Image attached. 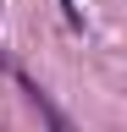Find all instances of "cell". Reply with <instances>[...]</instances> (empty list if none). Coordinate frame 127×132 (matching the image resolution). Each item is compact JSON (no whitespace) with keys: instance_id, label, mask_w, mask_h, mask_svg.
Returning a JSON list of instances; mask_svg holds the SVG:
<instances>
[{"instance_id":"cell-1","label":"cell","mask_w":127,"mask_h":132,"mask_svg":"<svg viewBox=\"0 0 127 132\" xmlns=\"http://www.w3.org/2000/svg\"><path fill=\"white\" fill-rule=\"evenodd\" d=\"M50 127H55V132H72V127H66V121H61V116H55V110H50Z\"/></svg>"}]
</instances>
